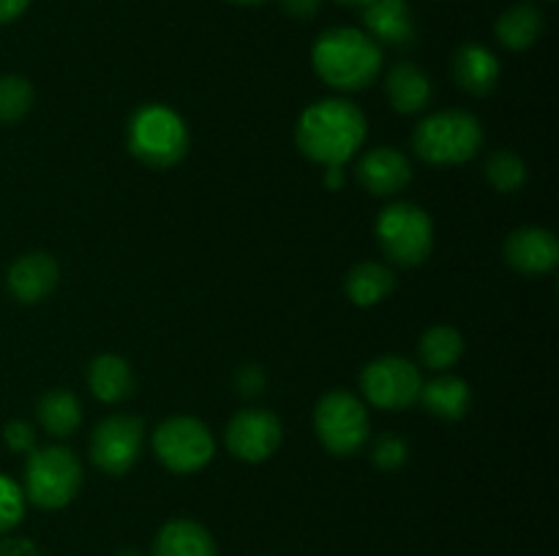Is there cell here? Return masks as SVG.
<instances>
[{"instance_id": "6da1fadb", "label": "cell", "mask_w": 559, "mask_h": 556, "mask_svg": "<svg viewBox=\"0 0 559 556\" xmlns=\"http://www.w3.org/2000/svg\"><path fill=\"white\" fill-rule=\"evenodd\" d=\"M300 153L322 167H344L366 140V118L353 101L322 98L304 109L295 129Z\"/></svg>"}, {"instance_id": "7a4b0ae2", "label": "cell", "mask_w": 559, "mask_h": 556, "mask_svg": "<svg viewBox=\"0 0 559 556\" xmlns=\"http://www.w3.org/2000/svg\"><path fill=\"white\" fill-rule=\"evenodd\" d=\"M311 63L336 90H364L380 76L382 47L358 27H331L311 47Z\"/></svg>"}, {"instance_id": "3957f363", "label": "cell", "mask_w": 559, "mask_h": 556, "mask_svg": "<svg viewBox=\"0 0 559 556\" xmlns=\"http://www.w3.org/2000/svg\"><path fill=\"white\" fill-rule=\"evenodd\" d=\"M129 150L136 161L153 169H169L189 153V129L175 109L164 104H142L129 120Z\"/></svg>"}, {"instance_id": "277c9868", "label": "cell", "mask_w": 559, "mask_h": 556, "mask_svg": "<svg viewBox=\"0 0 559 556\" xmlns=\"http://www.w3.org/2000/svg\"><path fill=\"white\" fill-rule=\"evenodd\" d=\"M484 145V129L478 118L462 109L429 114L420 120L413 134V147L426 164L435 167H453L475 156Z\"/></svg>"}, {"instance_id": "5b68a950", "label": "cell", "mask_w": 559, "mask_h": 556, "mask_svg": "<svg viewBox=\"0 0 559 556\" xmlns=\"http://www.w3.org/2000/svg\"><path fill=\"white\" fill-rule=\"evenodd\" d=\"M82 485L80 458L69 447H33L25 463V496L41 510H58L76 496Z\"/></svg>"}, {"instance_id": "8992f818", "label": "cell", "mask_w": 559, "mask_h": 556, "mask_svg": "<svg viewBox=\"0 0 559 556\" xmlns=\"http://www.w3.org/2000/svg\"><path fill=\"white\" fill-rule=\"evenodd\" d=\"M377 243L393 265L415 267L431 254L435 223L424 207L413 202H396L377 218Z\"/></svg>"}, {"instance_id": "52a82bcc", "label": "cell", "mask_w": 559, "mask_h": 556, "mask_svg": "<svg viewBox=\"0 0 559 556\" xmlns=\"http://www.w3.org/2000/svg\"><path fill=\"white\" fill-rule=\"evenodd\" d=\"M314 431L328 452L355 456L369 439V412L353 392L333 390L317 403Z\"/></svg>"}, {"instance_id": "ba28073f", "label": "cell", "mask_w": 559, "mask_h": 556, "mask_svg": "<svg viewBox=\"0 0 559 556\" xmlns=\"http://www.w3.org/2000/svg\"><path fill=\"white\" fill-rule=\"evenodd\" d=\"M156 458L175 474L200 472L216 452V442L207 425L197 418H169L153 431Z\"/></svg>"}, {"instance_id": "9c48e42d", "label": "cell", "mask_w": 559, "mask_h": 556, "mask_svg": "<svg viewBox=\"0 0 559 556\" xmlns=\"http://www.w3.org/2000/svg\"><path fill=\"white\" fill-rule=\"evenodd\" d=\"M360 387H364L369 403L399 412L418 401L424 379H420L418 365L396 358V354H388V358H377L366 365L360 374Z\"/></svg>"}, {"instance_id": "30bf717a", "label": "cell", "mask_w": 559, "mask_h": 556, "mask_svg": "<svg viewBox=\"0 0 559 556\" xmlns=\"http://www.w3.org/2000/svg\"><path fill=\"white\" fill-rule=\"evenodd\" d=\"M145 439V423L131 414H112L102 420L91 436V458L102 472L126 474L136 463Z\"/></svg>"}, {"instance_id": "8fae6325", "label": "cell", "mask_w": 559, "mask_h": 556, "mask_svg": "<svg viewBox=\"0 0 559 556\" xmlns=\"http://www.w3.org/2000/svg\"><path fill=\"white\" fill-rule=\"evenodd\" d=\"M224 442L235 458L260 463L282 445V420L267 409H243L227 423Z\"/></svg>"}, {"instance_id": "7c38bea8", "label": "cell", "mask_w": 559, "mask_h": 556, "mask_svg": "<svg viewBox=\"0 0 559 556\" xmlns=\"http://www.w3.org/2000/svg\"><path fill=\"white\" fill-rule=\"evenodd\" d=\"M355 178L369 194L393 196L413 180V164L396 147H374L358 161Z\"/></svg>"}, {"instance_id": "4fadbf2b", "label": "cell", "mask_w": 559, "mask_h": 556, "mask_svg": "<svg viewBox=\"0 0 559 556\" xmlns=\"http://www.w3.org/2000/svg\"><path fill=\"white\" fill-rule=\"evenodd\" d=\"M506 262L524 276H544L559 262V243L544 227H524L508 238Z\"/></svg>"}, {"instance_id": "5bb4252c", "label": "cell", "mask_w": 559, "mask_h": 556, "mask_svg": "<svg viewBox=\"0 0 559 556\" xmlns=\"http://www.w3.org/2000/svg\"><path fill=\"white\" fill-rule=\"evenodd\" d=\"M58 262L49 254H44V251H33V254L20 256V259L9 267V278H5V281H9V292L14 294L20 303L31 305L47 298V294L58 287Z\"/></svg>"}, {"instance_id": "9a60e30c", "label": "cell", "mask_w": 559, "mask_h": 556, "mask_svg": "<svg viewBox=\"0 0 559 556\" xmlns=\"http://www.w3.org/2000/svg\"><path fill=\"white\" fill-rule=\"evenodd\" d=\"M366 33L385 47H413L415 20L407 0H374L364 9Z\"/></svg>"}, {"instance_id": "2e32d148", "label": "cell", "mask_w": 559, "mask_h": 556, "mask_svg": "<svg viewBox=\"0 0 559 556\" xmlns=\"http://www.w3.org/2000/svg\"><path fill=\"white\" fill-rule=\"evenodd\" d=\"M451 69L459 87L473 93V96H489L500 82V60L484 44H462L453 55Z\"/></svg>"}, {"instance_id": "e0dca14e", "label": "cell", "mask_w": 559, "mask_h": 556, "mask_svg": "<svg viewBox=\"0 0 559 556\" xmlns=\"http://www.w3.org/2000/svg\"><path fill=\"white\" fill-rule=\"evenodd\" d=\"M388 98H391L393 109L402 114L424 112L426 104L431 101V80L420 65L409 63V60H399L385 80Z\"/></svg>"}, {"instance_id": "ac0fdd59", "label": "cell", "mask_w": 559, "mask_h": 556, "mask_svg": "<svg viewBox=\"0 0 559 556\" xmlns=\"http://www.w3.org/2000/svg\"><path fill=\"white\" fill-rule=\"evenodd\" d=\"M153 556H218L216 540L205 527L189 518L164 523L153 543Z\"/></svg>"}, {"instance_id": "d6986e66", "label": "cell", "mask_w": 559, "mask_h": 556, "mask_svg": "<svg viewBox=\"0 0 559 556\" xmlns=\"http://www.w3.org/2000/svg\"><path fill=\"white\" fill-rule=\"evenodd\" d=\"M87 385L98 401L118 403L134 392V374L118 354H98L87 368Z\"/></svg>"}, {"instance_id": "ffe728a7", "label": "cell", "mask_w": 559, "mask_h": 556, "mask_svg": "<svg viewBox=\"0 0 559 556\" xmlns=\"http://www.w3.org/2000/svg\"><path fill=\"white\" fill-rule=\"evenodd\" d=\"M497 38L511 52H524L533 47L544 33V14L533 3H516L508 11H502L495 25Z\"/></svg>"}, {"instance_id": "44dd1931", "label": "cell", "mask_w": 559, "mask_h": 556, "mask_svg": "<svg viewBox=\"0 0 559 556\" xmlns=\"http://www.w3.org/2000/svg\"><path fill=\"white\" fill-rule=\"evenodd\" d=\"M418 401L429 409L435 418L462 420L469 409V387L459 376H437L420 387Z\"/></svg>"}, {"instance_id": "7402d4cb", "label": "cell", "mask_w": 559, "mask_h": 556, "mask_svg": "<svg viewBox=\"0 0 559 556\" xmlns=\"http://www.w3.org/2000/svg\"><path fill=\"white\" fill-rule=\"evenodd\" d=\"M344 289H347L349 300L355 305L369 309V305H377L396 289V276L380 262H360L349 270Z\"/></svg>"}, {"instance_id": "603a6c76", "label": "cell", "mask_w": 559, "mask_h": 556, "mask_svg": "<svg viewBox=\"0 0 559 556\" xmlns=\"http://www.w3.org/2000/svg\"><path fill=\"white\" fill-rule=\"evenodd\" d=\"M38 423L47 434L69 436L74 434L76 425L82 423V407L74 392L69 390H49L38 401Z\"/></svg>"}, {"instance_id": "cb8c5ba5", "label": "cell", "mask_w": 559, "mask_h": 556, "mask_svg": "<svg viewBox=\"0 0 559 556\" xmlns=\"http://www.w3.org/2000/svg\"><path fill=\"white\" fill-rule=\"evenodd\" d=\"M420 363L431 371H448L451 365L459 363L464 352V338L459 336V330L448 325H437L431 330H426L420 336L418 343Z\"/></svg>"}, {"instance_id": "d4e9b609", "label": "cell", "mask_w": 559, "mask_h": 556, "mask_svg": "<svg viewBox=\"0 0 559 556\" xmlns=\"http://www.w3.org/2000/svg\"><path fill=\"white\" fill-rule=\"evenodd\" d=\"M486 180L502 194H513L527 183V167L513 150H497L486 158Z\"/></svg>"}, {"instance_id": "484cf974", "label": "cell", "mask_w": 559, "mask_h": 556, "mask_svg": "<svg viewBox=\"0 0 559 556\" xmlns=\"http://www.w3.org/2000/svg\"><path fill=\"white\" fill-rule=\"evenodd\" d=\"M33 107V85L20 74L0 76V125L25 118Z\"/></svg>"}, {"instance_id": "4316f807", "label": "cell", "mask_w": 559, "mask_h": 556, "mask_svg": "<svg viewBox=\"0 0 559 556\" xmlns=\"http://www.w3.org/2000/svg\"><path fill=\"white\" fill-rule=\"evenodd\" d=\"M25 516V494L11 478L0 474V534L14 529Z\"/></svg>"}, {"instance_id": "83f0119b", "label": "cell", "mask_w": 559, "mask_h": 556, "mask_svg": "<svg viewBox=\"0 0 559 556\" xmlns=\"http://www.w3.org/2000/svg\"><path fill=\"white\" fill-rule=\"evenodd\" d=\"M407 456H409L407 442L399 439V436H393V434L380 436L374 445V452H371V458H374L377 467L385 469V472H393V469L404 467Z\"/></svg>"}, {"instance_id": "f1b7e54d", "label": "cell", "mask_w": 559, "mask_h": 556, "mask_svg": "<svg viewBox=\"0 0 559 556\" xmlns=\"http://www.w3.org/2000/svg\"><path fill=\"white\" fill-rule=\"evenodd\" d=\"M3 439L9 445V450L14 452H31L36 447V431L25 420H11L3 428Z\"/></svg>"}, {"instance_id": "f546056e", "label": "cell", "mask_w": 559, "mask_h": 556, "mask_svg": "<svg viewBox=\"0 0 559 556\" xmlns=\"http://www.w3.org/2000/svg\"><path fill=\"white\" fill-rule=\"evenodd\" d=\"M235 385H238L240 396H257V392L265 390V374H262L260 365L249 363L235 374Z\"/></svg>"}, {"instance_id": "4dcf8cb0", "label": "cell", "mask_w": 559, "mask_h": 556, "mask_svg": "<svg viewBox=\"0 0 559 556\" xmlns=\"http://www.w3.org/2000/svg\"><path fill=\"white\" fill-rule=\"evenodd\" d=\"M0 556H41L36 545L25 537H5L0 540Z\"/></svg>"}, {"instance_id": "1f68e13d", "label": "cell", "mask_w": 559, "mask_h": 556, "mask_svg": "<svg viewBox=\"0 0 559 556\" xmlns=\"http://www.w3.org/2000/svg\"><path fill=\"white\" fill-rule=\"evenodd\" d=\"M322 0H282V9L295 20H311L320 11Z\"/></svg>"}, {"instance_id": "d6a6232c", "label": "cell", "mask_w": 559, "mask_h": 556, "mask_svg": "<svg viewBox=\"0 0 559 556\" xmlns=\"http://www.w3.org/2000/svg\"><path fill=\"white\" fill-rule=\"evenodd\" d=\"M27 5H31V0H0V25L20 20Z\"/></svg>"}, {"instance_id": "836d02e7", "label": "cell", "mask_w": 559, "mask_h": 556, "mask_svg": "<svg viewBox=\"0 0 559 556\" xmlns=\"http://www.w3.org/2000/svg\"><path fill=\"white\" fill-rule=\"evenodd\" d=\"M342 183H344L342 167H328V185H331V189H338Z\"/></svg>"}, {"instance_id": "e575fe53", "label": "cell", "mask_w": 559, "mask_h": 556, "mask_svg": "<svg viewBox=\"0 0 559 556\" xmlns=\"http://www.w3.org/2000/svg\"><path fill=\"white\" fill-rule=\"evenodd\" d=\"M336 3H342V5H355V9H366V5L374 3V0H336Z\"/></svg>"}, {"instance_id": "d590c367", "label": "cell", "mask_w": 559, "mask_h": 556, "mask_svg": "<svg viewBox=\"0 0 559 556\" xmlns=\"http://www.w3.org/2000/svg\"><path fill=\"white\" fill-rule=\"evenodd\" d=\"M229 3H238V5H262L265 0H229Z\"/></svg>"}, {"instance_id": "8d00e7d4", "label": "cell", "mask_w": 559, "mask_h": 556, "mask_svg": "<svg viewBox=\"0 0 559 556\" xmlns=\"http://www.w3.org/2000/svg\"><path fill=\"white\" fill-rule=\"evenodd\" d=\"M118 556H140V554H136V551H123V554H118Z\"/></svg>"}]
</instances>
